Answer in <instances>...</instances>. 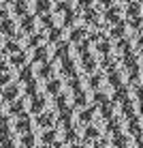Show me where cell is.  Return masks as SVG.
Instances as JSON below:
<instances>
[{"label": "cell", "instance_id": "6da1fadb", "mask_svg": "<svg viewBox=\"0 0 143 148\" xmlns=\"http://www.w3.org/2000/svg\"><path fill=\"white\" fill-rule=\"evenodd\" d=\"M126 17H128L132 30H135V32H141V2H139V0H132V2H128Z\"/></svg>", "mask_w": 143, "mask_h": 148}, {"label": "cell", "instance_id": "7a4b0ae2", "mask_svg": "<svg viewBox=\"0 0 143 148\" xmlns=\"http://www.w3.org/2000/svg\"><path fill=\"white\" fill-rule=\"evenodd\" d=\"M128 133L135 137L137 148H139L141 146V118H139V114H132L128 118Z\"/></svg>", "mask_w": 143, "mask_h": 148}, {"label": "cell", "instance_id": "3957f363", "mask_svg": "<svg viewBox=\"0 0 143 148\" xmlns=\"http://www.w3.org/2000/svg\"><path fill=\"white\" fill-rule=\"evenodd\" d=\"M79 15L83 17L85 24H90V26H96V24L100 22V13L96 11L94 7H85V9H79Z\"/></svg>", "mask_w": 143, "mask_h": 148}, {"label": "cell", "instance_id": "277c9868", "mask_svg": "<svg viewBox=\"0 0 143 148\" xmlns=\"http://www.w3.org/2000/svg\"><path fill=\"white\" fill-rule=\"evenodd\" d=\"M37 125L43 127V129H52V127L56 125V116L52 114V112H39L37 116Z\"/></svg>", "mask_w": 143, "mask_h": 148}, {"label": "cell", "instance_id": "5b68a950", "mask_svg": "<svg viewBox=\"0 0 143 148\" xmlns=\"http://www.w3.org/2000/svg\"><path fill=\"white\" fill-rule=\"evenodd\" d=\"M0 32H2L4 37H9V39H15L17 37V32H15V22L9 19V17L0 19Z\"/></svg>", "mask_w": 143, "mask_h": 148}, {"label": "cell", "instance_id": "8992f818", "mask_svg": "<svg viewBox=\"0 0 143 148\" xmlns=\"http://www.w3.org/2000/svg\"><path fill=\"white\" fill-rule=\"evenodd\" d=\"M19 28H22V34H30L34 30V15L24 13L22 15V22H19Z\"/></svg>", "mask_w": 143, "mask_h": 148}, {"label": "cell", "instance_id": "52a82bcc", "mask_svg": "<svg viewBox=\"0 0 143 148\" xmlns=\"http://www.w3.org/2000/svg\"><path fill=\"white\" fill-rule=\"evenodd\" d=\"M32 129V122H30V116L28 114H19V120L15 122V131H17V133H26V131H30Z\"/></svg>", "mask_w": 143, "mask_h": 148}, {"label": "cell", "instance_id": "ba28073f", "mask_svg": "<svg viewBox=\"0 0 143 148\" xmlns=\"http://www.w3.org/2000/svg\"><path fill=\"white\" fill-rule=\"evenodd\" d=\"M62 60V73L66 75V77H73V75H77V67H75V60L68 58V56H64Z\"/></svg>", "mask_w": 143, "mask_h": 148}, {"label": "cell", "instance_id": "9c48e42d", "mask_svg": "<svg viewBox=\"0 0 143 148\" xmlns=\"http://www.w3.org/2000/svg\"><path fill=\"white\" fill-rule=\"evenodd\" d=\"M19 97V88H17V84H11V82H9L7 84V88L2 90V99L7 101V103H11L13 99H17Z\"/></svg>", "mask_w": 143, "mask_h": 148}, {"label": "cell", "instance_id": "30bf717a", "mask_svg": "<svg viewBox=\"0 0 143 148\" xmlns=\"http://www.w3.org/2000/svg\"><path fill=\"white\" fill-rule=\"evenodd\" d=\"M105 19H107L109 24H115V22H120V19H122V11H120V7H115V4L107 7V11H105Z\"/></svg>", "mask_w": 143, "mask_h": 148}, {"label": "cell", "instance_id": "8fae6325", "mask_svg": "<svg viewBox=\"0 0 143 148\" xmlns=\"http://www.w3.org/2000/svg\"><path fill=\"white\" fill-rule=\"evenodd\" d=\"M81 62H83V71H88V73H94L96 60H94V56H92L90 52H83V54H81Z\"/></svg>", "mask_w": 143, "mask_h": 148}, {"label": "cell", "instance_id": "7c38bea8", "mask_svg": "<svg viewBox=\"0 0 143 148\" xmlns=\"http://www.w3.org/2000/svg\"><path fill=\"white\" fill-rule=\"evenodd\" d=\"M77 17H79V9H66L62 13V24L64 26H73Z\"/></svg>", "mask_w": 143, "mask_h": 148}, {"label": "cell", "instance_id": "4fadbf2b", "mask_svg": "<svg viewBox=\"0 0 143 148\" xmlns=\"http://www.w3.org/2000/svg\"><path fill=\"white\" fill-rule=\"evenodd\" d=\"M30 108H32V114H39V112H43V108H45V97H43V95H32Z\"/></svg>", "mask_w": 143, "mask_h": 148}, {"label": "cell", "instance_id": "5bb4252c", "mask_svg": "<svg viewBox=\"0 0 143 148\" xmlns=\"http://www.w3.org/2000/svg\"><path fill=\"white\" fill-rule=\"evenodd\" d=\"M70 52V43L68 41H56V58H64Z\"/></svg>", "mask_w": 143, "mask_h": 148}, {"label": "cell", "instance_id": "9a60e30c", "mask_svg": "<svg viewBox=\"0 0 143 148\" xmlns=\"http://www.w3.org/2000/svg\"><path fill=\"white\" fill-rule=\"evenodd\" d=\"M109 34H111V39H122V37L126 34V24L122 22V19H120V22H115Z\"/></svg>", "mask_w": 143, "mask_h": 148}, {"label": "cell", "instance_id": "2e32d148", "mask_svg": "<svg viewBox=\"0 0 143 148\" xmlns=\"http://www.w3.org/2000/svg\"><path fill=\"white\" fill-rule=\"evenodd\" d=\"M39 75H41V77H45V79H49L54 75V64L49 62V60H43L41 67H39Z\"/></svg>", "mask_w": 143, "mask_h": 148}, {"label": "cell", "instance_id": "e0dca14e", "mask_svg": "<svg viewBox=\"0 0 143 148\" xmlns=\"http://www.w3.org/2000/svg\"><path fill=\"white\" fill-rule=\"evenodd\" d=\"M11 7H13V13L17 15V17H22L24 13H28V2L26 0H13Z\"/></svg>", "mask_w": 143, "mask_h": 148}, {"label": "cell", "instance_id": "ac0fdd59", "mask_svg": "<svg viewBox=\"0 0 143 148\" xmlns=\"http://www.w3.org/2000/svg\"><path fill=\"white\" fill-rule=\"evenodd\" d=\"M113 105H115V103H113V101H109V99H107V101H103V103L98 105V108H100V116H103L105 120L113 116Z\"/></svg>", "mask_w": 143, "mask_h": 148}, {"label": "cell", "instance_id": "d6986e66", "mask_svg": "<svg viewBox=\"0 0 143 148\" xmlns=\"http://www.w3.org/2000/svg\"><path fill=\"white\" fill-rule=\"evenodd\" d=\"M120 105H122V114H124L126 118H130V116L135 114V101H132V99H128V97H126Z\"/></svg>", "mask_w": 143, "mask_h": 148}, {"label": "cell", "instance_id": "ffe728a7", "mask_svg": "<svg viewBox=\"0 0 143 148\" xmlns=\"http://www.w3.org/2000/svg\"><path fill=\"white\" fill-rule=\"evenodd\" d=\"M128 97V88H126L124 84L115 86V92H113V103H122V101Z\"/></svg>", "mask_w": 143, "mask_h": 148}, {"label": "cell", "instance_id": "44dd1931", "mask_svg": "<svg viewBox=\"0 0 143 148\" xmlns=\"http://www.w3.org/2000/svg\"><path fill=\"white\" fill-rule=\"evenodd\" d=\"M24 112V101L22 99H13L11 103H9V114L11 116H19Z\"/></svg>", "mask_w": 143, "mask_h": 148}, {"label": "cell", "instance_id": "7402d4cb", "mask_svg": "<svg viewBox=\"0 0 143 148\" xmlns=\"http://www.w3.org/2000/svg\"><path fill=\"white\" fill-rule=\"evenodd\" d=\"M70 120H73V108H68L66 105L64 110H60V116H58V122H62V125H70Z\"/></svg>", "mask_w": 143, "mask_h": 148}, {"label": "cell", "instance_id": "603a6c76", "mask_svg": "<svg viewBox=\"0 0 143 148\" xmlns=\"http://www.w3.org/2000/svg\"><path fill=\"white\" fill-rule=\"evenodd\" d=\"M52 11V4H49V0H34V13L37 15H43Z\"/></svg>", "mask_w": 143, "mask_h": 148}, {"label": "cell", "instance_id": "cb8c5ba5", "mask_svg": "<svg viewBox=\"0 0 143 148\" xmlns=\"http://www.w3.org/2000/svg\"><path fill=\"white\" fill-rule=\"evenodd\" d=\"M47 47H43V45H37L34 47V54H32V60L34 62H43V60H47Z\"/></svg>", "mask_w": 143, "mask_h": 148}, {"label": "cell", "instance_id": "d4e9b609", "mask_svg": "<svg viewBox=\"0 0 143 148\" xmlns=\"http://www.w3.org/2000/svg\"><path fill=\"white\" fill-rule=\"evenodd\" d=\"M113 146H115V148H128V137L122 133V131L113 133Z\"/></svg>", "mask_w": 143, "mask_h": 148}, {"label": "cell", "instance_id": "484cf974", "mask_svg": "<svg viewBox=\"0 0 143 148\" xmlns=\"http://www.w3.org/2000/svg\"><path fill=\"white\" fill-rule=\"evenodd\" d=\"M64 140L66 142H77L79 140V133H77V129H75L73 125H66L64 127Z\"/></svg>", "mask_w": 143, "mask_h": 148}, {"label": "cell", "instance_id": "4316f807", "mask_svg": "<svg viewBox=\"0 0 143 148\" xmlns=\"http://www.w3.org/2000/svg\"><path fill=\"white\" fill-rule=\"evenodd\" d=\"M85 34H88V30H85V28H81V26L73 28V30H70V43H79Z\"/></svg>", "mask_w": 143, "mask_h": 148}, {"label": "cell", "instance_id": "83f0119b", "mask_svg": "<svg viewBox=\"0 0 143 148\" xmlns=\"http://www.w3.org/2000/svg\"><path fill=\"white\" fill-rule=\"evenodd\" d=\"M120 129H122V125H120V118H117V116L107 118V131H109V133H117Z\"/></svg>", "mask_w": 143, "mask_h": 148}, {"label": "cell", "instance_id": "f1b7e54d", "mask_svg": "<svg viewBox=\"0 0 143 148\" xmlns=\"http://www.w3.org/2000/svg\"><path fill=\"white\" fill-rule=\"evenodd\" d=\"M11 64H15V67H22V64H26V54H24L22 49L13 52V54H11Z\"/></svg>", "mask_w": 143, "mask_h": 148}, {"label": "cell", "instance_id": "f546056e", "mask_svg": "<svg viewBox=\"0 0 143 148\" xmlns=\"http://www.w3.org/2000/svg\"><path fill=\"white\" fill-rule=\"evenodd\" d=\"M100 67H105L107 71H115L117 69V62L111 58L109 54H103V60H100Z\"/></svg>", "mask_w": 143, "mask_h": 148}, {"label": "cell", "instance_id": "4dcf8cb0", "mask_svg": "<svg viewBox=\"0 0 143 148\" xmlns=\"http://www.w3.org/2000/svg\"><path fill=\"white\" fill-rule=\"evenodd\" d=\"M32 79V64H22L19 69V82H28Z\"/></svg>", "mask_w": 143, "mask_h": 148}, {"label": "cell", "instance_id": "1f68e13d", "mask_svg": "<svg viewBox=\"0 0 143 148\" xmlns=\"http://www.w3.org/2000/svg\"><path fill=\"white\" fill-rule=\"evenodd\" d=\"M92 118H94V108H81V114H79V120L81 122H92Z\"/></svg>", "mask_w": 143, "mask_h": 148}, {"label": "cell", "instance_id": "d6a6232c", "mask_svg": "<svg viewBox=\"0 0 143 148\" xmlns=\"http://www.w3.org/2000/svg\"><path fill=\"white\" fill-rule=\"evenodd\" d=\"M47 39L52 41V43L60 41V39H62V28H58V26H52V28L47 30Z\"/></svg>", "mask_w": 143, "mask_h": 148}, {"label": "cell", "instance_id": "836d02e7", "mask_svg": "<svg viewBox=\"0 0 143 148\" xmlns=\"http://www.w3.org/2000/svg\"><path fill=\"white\" fill-rule=\"evenodd\" d=\"M17 49H19L17 39H9L7 43L2 45V54H13V52H17Z\"/></svg>", "mask_w": 143, "mask_h": 148}, {"label": "cell", "instance_id": "e575fe53", "mask_svg": "<svg viewBox=\"0 0 143 148\" xmlns=\"http://www.w3.org/2000/svg\"><path fill=\"white\" fill-rule=\"evenodd\" d=\"M43 39H45V34L43 32H34V34H30L28 37V47H37V45L43 43Z\"/></svg>", "mask_w": 143, "mask_h": 148}, {"label": "cell", "instance_id": "d590c367", "mask_svg": "<svg viewBox=\"0 0 143 148\" xmlns=\"http://www.w3.org/2000/svg\"><path fill=\"white\" fill-rule=\"evenodd\" d=\"M60 86H62V82L56 79V77H52V79L47 82V92H49V95H58V92H60Z\"/></svg>", "mask_w": 143, "mask_h": 148}, {"label": "cell", "instance_id": "8d00e7d4", "mask_svg": "<svg viewBox=\"0 0 143 148\" xmlns=\"http://www.w3.org/2000/svg\"><path fill=\"white\" fill-rule=\"evenodd\" d=\"M75 105L77 108H85L88 105V97H85L83 90H75Z\"/></svg>", "mask_w": 143, "mask_h": 148}, {"label": "cell", "instance_id": "74e56055", "mask_svg": "<svg viewBox=\"0 0 143 148\" xmlns=\"http://www.w3.org/2000/svg\"><path fill=\"white\" fill-rule=\"evenodd\" d=\"M117 49H120L122 54H130V52H135V49H132V43H130L128 39H124V37H122V39H120V43H117Z\"/></svg>", "mask_w": 143, "mask_h": 148}, {"label": "cell", "instance_id": "f35d334b", "mask_svg": "<svg viewBox=\"0 0 143 148\" xmlns=\"http://www.w3.org/2000/svg\"><path fill=\"white\" fill-rule=\"evenodd\" d=\"M37 90H39V82L34 79V77L28 79V82H26V95L32 97V95H37Z\"/></svg>", "mask_w": 143, "mask_h": 148}, {"label": "cell", "instance_id": "ab89813d", "mask_svg": "<svg viewBox=\"0 0 143 148\" xmlns=\"http://www.w3.org/2000/svg\"><path fill=\"white\" fill-rule=\"evenodd\" d=\"M0 148H15V142H13V137L9 133L0 135Z\"/></svg>", "mask_w": 143, "mask_h": 148}, {"label": "cell", "instance_id": "60d3db41", "mask_svg": "<svg viewBox=\"0 0 143 148\" xmlns=\"http://www.w3.org/2000/svg\"><path fill=\"white\" fill-rule=\"evenodd\" d=\"M9 129H11V118L0 114V135H2V133H9Z\"/></svg>", "mask_w": 143, "mask_h": 148}, {"label": "cell", "instance_id": "b9f144b4", "mask_svg": "<svg viewBox=\"0 0 143 148\" xmlns=\"http://www.w3.org/2000/svg\"><path fill=\"white\" fill-rule=\"evenodd\" d=\"M22 144L26 146V148H32V146H34V133H32V129L24 133V137H22Z\"/></svg>", "mask_w": 143, "mask_h": 148}, {"label": "cell", "instance_id": "7bdbcfd3", "mask_svg": "<svg viewBox=\"0 0 143 148\" xmlns=\"http://www.w3.org/2000/svg\"><path fill=\"white\" fill-rule=\"evenodd\" d=\"M96 43H98V52L100 54H109L111 52V43H109V39H100V41H96Z\"/></svg>", "mask_w": 143, "mask_h": 148}, {"label": "cell", "instance_id": "ee69618b", "mask_svg": "<svg viewBox=\"0 0 143 148\" xmlns=\"http://www.w3.org/2000/svg\"><path fill=\"white\" fill-rule=\"evenodd\" d=\"M90 45H92V41H90L88 37H83V39H81L79 43H77V52H79V54H83V52H90Z\"/></svg>", "mask_w": 143, "mask_h": 148}, {"label": "cell", "instance_id": "f6af8a7d", "mask_svg": "<svg viewBox=\"0 0 143 148\" xmlns=\"http://www.w3.org/2000/svg\"><path fill=\"white\" fill-rule=\"evenodd\" d=\"M96 137H100V133H98L96 127H88V129L83 131V140H96Z\"/></svg>", "mask_w": 143, "mask_h": 148}, {"label": "cell", "instance_id": "bcb514c9", "mask_svg": "<svg viewBox=\"0 0 143 148\" xmlns=\"http://www.w3.org/2000/svg\"><path fill=\"white\" fill-rule=\"evenodd\" d=\"M109 84L113 86V88L122 84V77H120V71H117V69L115 71H109Z\"/></svg>", "mask_w": 143, "mask_h": 148}, {"label": "cell", "instance_id": "7dc6e473", "mask_svg": "<svg viewBox=\"0 0 143 148\" xmlns=\"http://www.w3.org/2000/svg\"><path fill=\"white\" fill-rule=\"evenodd\" d=\"M54 142H56V131H54V129H47V131L43 133V144L52 146Z\"/></svg>", "mask_w": 143, "mask_h": 148}, {"label": "cell", "instance_id": "c3c4849f", "mask_svg": "<svg viewBox=\"0 0 143 148\" xmlns=\"http://www.w3.org/2000/svg\"><path fill=\"white\" fill-rule=\"evenodd\" d=\"M68 88L73 90H81V79H79V75H73V77H68Z\"/></svg>", "mask_w": 143, "mask_h": 148}, {"label": "cell", "instance_id": "681fc988", "mask_svg": "<svg viewBox=\"0 0 143 148\" xmlns=\"http://www.w3.org/2000/svg\"><path fill=\"white\" fill-rule=\"evenodd\" d=\"M41 22H43V26L45 28H52L54 26V13H43V15H41Z\"/></svg>", "mask_w": 143, "mask_h": 148}, {"label": "cell", "instance_id": "f907efd6", "mask_svg": "<svg viewBox=\"0 0 143 148\" xmlns=\"http://www.w3.org/2000/svg\"><path fill=\"white\" fill-rule=\"evenodd\" d=\"M100 82H103V75H100V73H92V77H90V86H92V88L98 90Z\"/></svg>", "mask_w": 143, "mask_h": 148}, {"label": "cell", "instance_id": "816d5d0a", "mask_svg": "<svg viewBox=\"0 0 143 148\" xmlns=\"http://www.w3.org/2000/svg\"><path fill=\"white\" fill-rule=\"evenodd\" d=\"M56 108H58V110H64L66 108V95H62V92L56 95Z\"/></svg>", "mask_w": 143, "mask_h": 148}, {"label": "cell", "instance_id": "f5cc1de1", "mask_svg": "<svg viewBox=\"0 0 143 148\" xmlns=\"http://www.w3.org/2000/svg\"><path fill=\"white\" fill-rule=\"evenodd\" d=\"M103 101H107V95H105V92H100V90H96V92H94V103H96V105H100Z\"/></svg>", "mask_w": 143, "mask_h": 148}, {"label": "cell", "instance_id": "db71d44e", "mask_svg": "<svg viewBox=\"0 0 143 148\" xmlns=\"http://www.w3.org/2000/svg\"><path fill=\"white\" fill-rule=\"evenodd\" d=\"M9 82H11V75L4 71V73H0V86H7Z\"/></svg>", "mask_w": 143, "mask_h": 148}, {"label": "cell", "instance_id": "11a10c76", "mask_svg": "<svg viewBox=\"0 0 143 148\" xmlns=\"http://www.w3.org/2000/svg\"><path fill=\"white\" fill-rule=\"evenodd\" d=\"M94 0H77V9H85V7H92Z\"/></svg>", "mask_w": 143, "mask_h": 148}, {"label": "cell", "instance_id": "9f6ffc18", "mask_svg": "<svg viewBox=\"0 0 143 148\" xmlns=\"http://www.w3.org/2000/svg\"><path fill=\"white\" fill-rule=\"evenodd\" d=\"M107 144H109V142H107V137H96V148H107Z\"/></svg>", "mask_w": 143, "mask_h": 148}, {"label": "cell", "instance_id": "6f0895ef", "mask_svg": "<svg viewBox=\"0 0 143 148\" xmlns=\"http://www.w3.org/2000/svg\"><path fill=\"white\" fill-rule=\"evenodd\" d=\"M94 2H98L100 7H105V9H107V7H111V4H113V0H94Z\"/></svg>", "mask_w": 143, "mask_h": 148}, {"label": "cell", "instance_id": "680465c9", "mask_svg": "<svg viewBox=\"0 0 143 148\" xmlns=\"http://www.w3.org/2000/svg\"><path fill=\"white\" fill-rule=\"evenodd\" d=\"M4 71H9V64L4 62L2 58H0V73H4Z\"/></svg>", "mask_w": 143, "mask_h": 148}, {"label": "cell", "instance_id": "91938a15", "mask_svg": "<svg viewBox=\"0 0 143 148\" xmlns=\"http://www.w3.org/2000/svg\"><path fill=\"white\" fill-rule=\"evenodd\" d=\"M4 17H9V9H7V7L0 9V19H4Z\"/></svg>", "mask_w": 143, "mask_h": 148}, {"label": "cell", "instance_id": "94428289", "mask_svg": "<svg viewBox=\"0 0 143 148\" xmlns=\"http://www.w3.org/2000/svg\"><path fill=\"white\" fill-rule=\"evenodd\" d=\"M70 148H85V146H81V144H77V142H70Z\"/></svg>", "mask_w": 143, "mask_h": 148}, {"label": "cell", "instance_id": "6125c7cd", "mask_svg": "<svg viewBox=\"0 0 143 148\" xmlns=\"http://www.w3.org/2000/svg\"><path fill=\"white\" fill-rule=\"evenodd\" d=\"M120 2H126V4H128V2H132V0H120Z\"/></svg>", "mask_w": 143, "mask_h": 148}, {"label": "cell", "instance_id": "be15d7a7", "mask_svg": "<svg viewBox=\"0 0 143 148\" xmlns=\"http://www.w3.org/2000/svg\"><path fill=\"white\" fill-rule=\"evenodd\" d=\"M52 148H58V146H52Z\"/></svg>", "mask_w": 143, "mask_h": 148}, {"label": "cell", "instance_id": "e7e4bbea", "mask_svg": "<svg viewBox=\"0 0 143 148\" xmlns=\"http://www.w3.org/2000/svg\"><path fill=\"white\" fill-rule=\"evenodd\" d=\"M32 148H37V146H32Z\"/></svg>", "mask_w": 143, "mask_h": 148}, {"label": "cell", "instance_id": "03108f58", "mask_svg": "<svg viewBox=\"0 0 143 148\" xmlns=\"http://www.w3.org/2000/svg\"><path fill=\"white\" fill-rule=\"evenodd\" d=\"M30 2H32V0H30Z\"/></svg>", "mask_w": 143, "mask_h": 148}]
</instances>
